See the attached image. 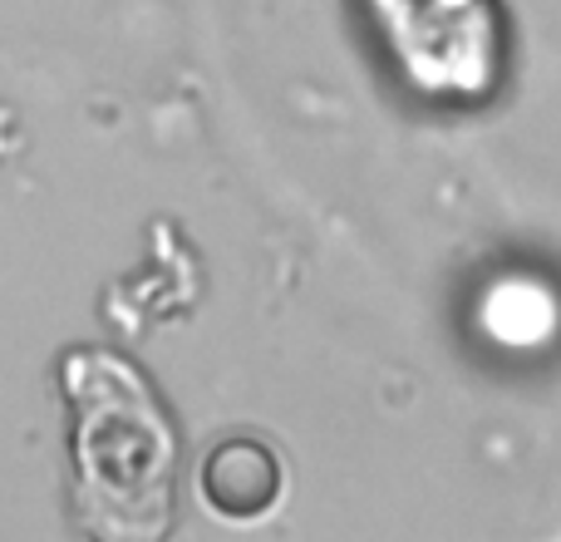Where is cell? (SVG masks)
Instances as JSON below:
<instances>
[{
	"label": "cell",
	"instance_id": "cell-1",
	"mask_svg": "<svg viewBox=\"0 0 561 542\" xmlns=\"http://www.w3.org/2000/svg\"><path fill=\"white\" fill-rule=\"evenodd\" d=\"M203 494L217 513H232V518L266 513L280 494V468L262 444H252V439H232V444H222V449L207 454Z\"/></svg>",
	"mask_w": 561,
	"mask_h": 542
}]
</instances>
